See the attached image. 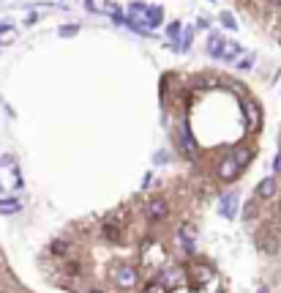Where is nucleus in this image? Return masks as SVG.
<instances>
[{
	"mask_svg": "<svg viewBox=\"0 0 281 293\" xmlns=\"http://www.w3.org/2000/svg\"><path fill=\"white\" fill-rule=\"evenodd\" d=\"M213 274H216V268L210 263H205V260H199V263H189L186 271H183V277H186V282H189L191 290L207 288L210 280H213Z\"/></svg>",
	"mask_w": 281,
	"mask_h": 293,
	"instance_id": "1",
	"label": "nucleus"
},
{
	"mask_svg": "<svg viewBox=\"0 0 281 293\" xmlns=\"http://www.w3.org/2000/svg\"><path fill=\"white\" fill-rule=\"evenodd\" d=\"M142 214H145V219L150 225H158L164 222L167 217H170V200H167L164 195H153L145 200V208H142Z\"/></svg>",
	"mask_w": 281,
	"mask_h": 293,
	"instance_id": "2",
	"label": "nucleus"
},
{
	"mask_svg": "<svg viewBox=\"0 0 281 293\" xmlns=\"http://www.w3.org/2000/svg\"><path fill=\"white\" fill-rule=\"evenodd\" d=\"M112 282H115V288H120V290H131L139 285V271H136V266H131V263H118L112 268Z\"/></svg>",
	"mask_w": 281,
	"mask_h": 293,
	"instance_id": "3",
	"label": "nucleus"
},
{
	"mask_svg": "<svg viewBox=\"0 0 281 293\" xmlns=\"http://www.w3.org/2000/svg\"><path fill=\"white\" fill-rule=\"evenodd\" d=\"M254 247L262 252V255H278V249H281V241H278V236L270 231V227H260V231L254 233Z\"/></svg>",
	"mask_w": 281,
	"mask_h": 293,
	"instance_id": "4",
	"label": "nucleus"
},
{
	"mask_svg": "<svg viewBox=\"0 0 281 293\" xmlns=\"http://www.w3.org/2000/svg\"><path fill=\"white\" fill-rule=\"evenodd\" d=\"M101 236L107 239L109 244H123V222H118V211H112L104 217V222H101Z\"/></svg>",
	"mask_w": 281,
	"mask_h": 293,
	"instance_id": "5",
	"label": "nucleus"
},
{
	"mask_svg": "<svg viewBox=\"0 0 281 293\" xmlns=\"http://www.w3.org/2000/svg\"><path fill=\"white\" fill-rule=\"evenodd\" d=\"M240 170L238 168V162H235V156H232V151L229 154H224L219 162H216V178L219 181H224V184H229V181H235L238 176H240Z\"/></svg>",
	"mask_w": 281,
	"mask_h": 293,
	"instance_id": "6",
	"label": "nucleus"
},
{
	"mask_svg": "<svg viewBox=\"0 0 281 293\" xmlns=\"http://www.w3.org/2000/svg\"><path fill=\"white\" fill-rule=\"evenodd\" d=\"M197 236H199L197 222H191V219H183V222L178 225V241L183 244V249H186V252H194Z\"/></svg>",
	"mask_w": 281,
	"mask_h": 293,
	"instance_id": "7",
	"label": "nucleus"
},
{
	"mask_svg": "<svg viewBox=\"0 0 281 293\" xmlns=\"http://www.w3.org/2000/svg\"><path fill=\"white\" fill-rule=\"evenodd\" d=\"M276 195H278V178H273V176L262 178L260 184H256V189H254V197H256L260 203H265V200H273Z\"/></svg>",
	"mask_w": 281,
	"mask_h": 293,
	"instance_id": "8",
	"label": "nucleus"
},
{
	"mask_svg": "<svg viewBox=\"0 0 281 293\" xmlns=\"http://www.w3.org/2000/svg\"><path fill=\"white\" fill-rule=\"evenodd\" d=\"M219 211L224 219H235L238 217V189L235 192H224L219 200Z\"/></svg>",
	"mask_w": 281,
	"mask_h": 293,
	"instance_id": "9",
	"label": "nucleus"
},
{
	"mask_svg": "<svg viewBox=\"0 0 281 293\" xmlns=\"http://www.w3.org/2000/svg\"><path fill=\"white\" fill-rule=\"evenodd\" d=\"M178 145H180V151H183V156H186V159H194L197 142H194V137H191V132H189V123L180 126V132H178Z\"/></svg>",
	"mask_w": 281,
	"mask_h": 293,
	"instance_id": "10",
	"label": "nucleus"
},
{
	"mask_svg": "<svg viewBox=\"0 0 281 293\" xmlns=\"http://www.w3.org/2000/svg\"><path fill=\"white\" fill-rule=\"evenodd\" d=\"M232 156H235L238 168L246 170L248 164H251V159H254V148L251 145H238V148H232Z\"/></svg>",
	"mask_w": 281,
	"mask_h": 293,
	"instance_id": "11",
	"label": "nucleus"
},
{
	"mask_svg": "<svg viewBox=\"0 0 281 293\" xmlns=\"http://www.w3.org/2000/svg\"><path fill=\"white\" fill-rule=\"evenodd\" d=\"M71 252H74V244L66 241V239H55L50 244V255H55V258H68Z\"/></svg>",
	"mask_w": 281,
	"mask_h": 293,
	"instance_id": "12",
	"label": "nucleus"
},
{
	"mask_svg": "<svg viewBox=\"0 0 281 293\" xmlns=\"http://www.w3.org/2000/svg\"><path fill=\"white\" fill-rule=\"evenodd\" d=\"M60 271L68 277V280H79V277H82V263H79L77 258H68V260H63V266H60Z\"/></svg>",
	"mask_w": 281,
	"mask_h": 293,
	"instance_id": "13",
	"label": "nucleus"
},
{
	"mask_svg": "<svg viewBox=\"0 0 281 293\" xmlns=\"http://www.w3.org/2000/svg\"><path fill=\"white\" fill-rule=\"evenodd\" d=\"M216 77L213 74H199V77H194V80H191V85H194L197 91H213L216 88Z\"/></svg>",
	"mask_w": 281,
	"mask_h": 293,
	"instance_id": "14",
	"label": "nucleus"
},
{
	"mask_svg": "<svg viewBox=\"0 0 281 293\" xmlns=\"http://www.w3.org/2000/svg\"><path fill=\"white\" fill-rule=\"evenodd\" d=\"M139 293H170V288H167V282L156 274L153 280H148V282H145V288H142Z\"/></svg>",
	"mask_w": 281,
	"mask_h": 293,
	"instance_id": "15",
	"label": "nucleus"
},
{
	"mask_svg": "<svg viewBox=\"0 0 281 293\" xmlns=\"http://www.w3.org/2000/svg\"><path fill=\"white\" fill-rule=\"evenodd\" d=\"M246 110H248V126H254V123H260V104H256V101H251L248 99L246 101Z\"/></svg>",
	"mask_w": 281,
	"mask_h": 293,
	"instance_id": "16",
	"label": "nucleus"
},
{
	"mask_svg": "<svg viewBox=\"0 0 281 293\" xmlns=\"http://www.w3.org/2000/svg\"><path fill=\"white\" fill-rule=\"evenodd\" d=\"M256 214H260V200H256V197H254V200H248V203H246V208H243V217H246V222H251V219L256 217Z\"/></svg>",
	"mask_w": 281,
	"mask_h": 293,
	"instance_id": "17",
	"label": "nucleus"
},
{
	"mask_svg": "<svg viewBox=\"0 0 281 293\" xmlns=\"http://www.w3.org/2000/svg\"><path fill=\"white\" fill-rule=\"evenodd\" d=\"M22 205L14 200V197H3V200H0V211L3 214H14V211H19Z\"/></svg>",
	"mask_w": 281,
	"mask_h": 293,
	"instance_id": "18",
	"label": "nucleus"
},
{
	"mask_svg": "<svg viewBox=\"0 0 281 293\" xmlns=\"http://www.w3.org/2000/svg\"><path fill=\"white\" fill-rule=\"evenodd\" d=\"M221 22H224L227 28H235V19H232V14H227V11L221 14Z\"/></svg>",
	"mask_w": 281,
	"mask_h": 293,
	"instance_id": "19",
	"label": "nucleus"
},
{
	"mask_svg": "<svg viewBox=\"0 0 281 293\" xmlns=\"http://www.w3.org/2000/svg\"><path fill=\"white\" fill-rule=\"evenodd\" d=\"M77 33V25H66V28H60V36H74Z\"/></svg>",
	"mask_w": 281,
	"mask_h": 293,
	"instance_id": "20",
	"label": "nucleus"
},
{
	"mask_svg": "<svg viewBox=\"0 0 281 293\" xmlns=\"http://www.w3.org/2000/svg\"><path fill=\"white\" fill-rule=\"evenodd\" d=\"M167 159H170V154H167V151H158V154H156V162H158V164H164Z\"/></svg>",
	"mask_w": 281,
	"mask_h": 293,
	"instance_id": "21",
	"label": "nucleus"
},
{
	"mask_svg": "<svg viewBox=\"0 0 281 293\" xmlns=\"http://www.w3.org/2000/svg\"><path fill=\"white\" fill-rule=\"evenodd\" d=\"M273 170L281 173V156H276V159H273Z\"/></svg>",
	"mask_w": 281,
	"mask_h": 293,
	"instance_id": "22",
	"label": "nucleus"
},
{
	"mask_svg": "<svg viewBox=\"0 0 281 293\" xmlns=\"http://www.w3.org/2000/svg\"><path fill=\"white\" fill-rule=\"evenodd\" d=\"M178 30H180L178 22H172V25H170V36H178Z\"/></svg>",
	"mask_w": 281,
	"mask_h": 293,
	"instance_id": "23",
	"label": "nucleus"
},
{
	"mask_svg": "<svg viewBox=\"0 0 281 293\" xmlns=\"http://www.w3.org/2000/svg\"><path fill=\"white\" fill-rule=\"evenodd\" d=\"M256 293H270L268 288H265V285H262V288H256Z\"/></svg>",
	"mask_w": 281,
	"mask_h": 293,
	"instance_id": "24",
	"label": "nucleus"
},
{
	"mask_svg": "<svg viewBox=\"0 0 281 293\" xmlns=\"http://www.w3.org/2000/svg\"><path fill=\"white\" fill-rule=\"evenodd\" d=\"M213 293H229V290H227V288H216Z\"/></svg>",
	"mask_w": 281,
	"mask_h": 293,
	"instance_id": "25",
	"label": "nucleus"
},
{
	"mask_svg": "<svg viewBox=\"0 0 281 293\" xmlns=\"http://www.w3.org/2000/svg\"><path fill=\"white\" fill-rule=\"evenodd\" d=\"M90 293H104V290H99V288H96V290H90Z\"/></svg>",
	"mask_w": 281,
	"mask_h": 293,
	"instance_id": "26",
	"label": "nucleus"
},
{
	"mask_svg": "<svg viewBox=\"0 0 281 293\" xmlns=\"http://www.w3.org/2000/svg\"><path fill=\"white\" fill-rule=\"evenodd\" d=\"M278 151H281V137H278Z\"/></svg>",
	"mask_w": 281,
	"mask_h": 293,
	"instance_id": "27",
	"label": "nucleus"
}]
</instances>
